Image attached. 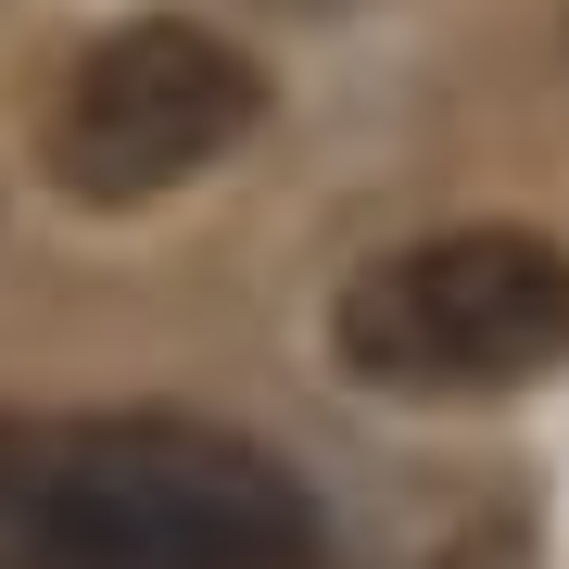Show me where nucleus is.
<instances>
[{
  "mask_svg": "<svg viewBox=\"0 0 569 569\" xmlns=\"http://www.w3.org/2000/svg\"><path fill=\"white\" fill-rule=\"evenodd\" d=\"M0 569H329V531L241 430L0 418Z\"/></svg>",
  "mask_w": 569,
  "mask_h": 569,
  "instance_id": "obj_1",
  "label": "nucleus"
},
{
  "mask_svg": "<svg viewBox=\"0 0 569 569\" xmlns=\"http://www.w3.org/2000/svg\"><path fill=\"white\" fill-rule=\"evenodd\" d=\"M329 355L406 406H493L569 367V241L545 228H430L367 253L329 305Z\"/></svg>",
  "mask_w": 569,
  "mask_h": 569,
  "instance_id": "obj_2",
  "label": "nucleus"
},
{
  "mask_svg": "<svg viewBox=\"0 0 569 569\" xmlns=\"http://www.w3.org/2000/svg\"><path fill=\"white\" fill-rule=\"evenodd\" d=\"M266 114V63L203 13H127L102 26L51 89V127H39V164L63 203L89 216H127V203H164L190 190L203 164H228Z\"/></svg>",
  "mask_w": 569,
  "mask_h": 569,
  "instance_id": "obj_3",
  "label": "nucleus"
}]
</instances>
